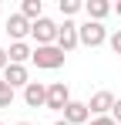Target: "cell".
Here are the masks:
<instances>
[{
  "instance_id": "obj_19",
  "label": "cell",
  "mask_w": 121,
  "mask_h": 125,
  "mask_svg": "<svg viewBox=\"0 0 121 125\" xmlns=\"http://www.w3.org/2000/svg\"><path fill=\"white\" fill-rule=\"evenodd\" d=\"M111 118H114V122L121 125V98H118V102H114V108H111Z\"/></svg>"
},
{
  "instance_id": "obj_4",
  "label": "cell",
  "mask_w": 121,
  "mask_h": 125,
  "mask_svg": "<svg viewBox=\"0 0 121 125\" xmlns=\"http://www.w3.org/2000/svg\"><path fill=\"white\" fill-rule=\"evenodd\" d=\"M71 102H74V98H71V91H67L64 81H51L47 84V108H51V112H64Z\"/></svg>"
},
{
  "instance_id": "obj_7",
  "label": "cell",
  "mask_w": 121,
  "mask_h": 125,
  "mask_svg": "<svg viewBox=\"0 0 121 125\" xmlns=\"http://www.w3.org/2000/svg\"><path fill=\"white\" fill-rule=\"evenodd\" d=\"M114 102H118V98H114L111 91H94V95H91V102H87V108H91V115H94V118H101V115H111Z\"/></svg>"
},
{
  "instance_id": "obj_18",
  "label": "cell",
  "mask_w": 121,
  "mask_h": 125,
  "mask_svg": "<svg viewBox=\"0 0 121 125\" xmlns=\"http://www.w3.org/2000/svg\"><path fill=\"white\" fill-rule=\"evenodd\" d=\"M7 68H10V58H7V51H3V47H0V74H3V71H7Z\"/></svg>"
},
{
  "instance_id": "obj_12",
  "label": "cell",
  "mask_w": 121,
  "mask_h": 125,
  "mask_svg": "<svg viewBox=\"0 0 121 125\" xmlns=\"http://www.w3.org/2000/svg\"><path fill=\"white\" fill-rule=\"evenodd\" d=\"M7 58H10V64H24V61H30V58H34V47H27L24 41H17V44H10Z\"/></svg>"
},
{
  "instance_id": "obj_2",
  "label": "cell",
  "mask_w": 121,
  "mask_h": 125,
  "mask_svg": "<svg viewBox=\"0 0 121 125\" xmlns=\"http://www.w3.org/2000/svg\"><path fill=\"white\" fill-rule=\"evenodd\" d=\"M57 31H60V24H54L51 17H40V21H34V24H30V37L37 41V47L57 44Z\"/></svg>"
},
{
  "instance_id": "obj_3",
  "label": "cell",
  "mask_w": 121,
  "mask_h": 125,
  "mask_svg": "<svg viewBox=\"0 0 121 125\" xmlns=\"http://www.w3.org/2000/svg\"><path fill=\"white\" fill-rule=\"evenodd\" d=\"M78 31H81V44L84 47H101V44H108V37H111L104 31V24H98V21H84Z\"/></svg>"
},
{
  "instance_id": "obj_24",
  "label": "cell",
  "mask_w": 121,
  "mask_h": 125,
  "mask_svg": "<svg viewBox=\"0 0 121 125\" xmlns=\"http://www.w3.org/2000/svg\"><path fill=\"white\" fill-rule=\"evenodd\" d=\"M118 61H121V54H118Z\"/></svg>"
},
{
  "instance_id": "obj_8",
  "label": "cell",
  "mask_w": 121,
  "mask_h": 125,
  "mask_svg": "<svg viewBox=\"0 0 121 125\" xmlns=\"http://www.w3.org/2000/svg\"><path fill=\"white\" fill-rule=\"evenodd\" d=\"M24 102L30 105V108H47V84L30 81L27 88H24Z\"/></svg>"
},
{
  "instance_id": "obj_15",
  "label": "cell",
  "mask_w": 121,
  "mask_h": 125,
  "mask_svg": "<svg viewBox=\"0 0 121 125\" xmlns=\"http://www.w3.org/2000/svg\"><path fill=\"white\" fill-rule=\"evenodd\" d=\"M10 105H14V88L3 81L0 84V108H10Z\"/></svg>"
},
{
  "instance_id": "obj_25",
  "label": "cell",
  "mask_w": 121,
  "mask_h": 125,
  "mask_svg": "<svg viewBox=\"0 0 121 125\" xmlns=\"http://www.w3.org/2000/svg\"><path fill=\"white\" fill-rule=\"evenodd\" d=\"M0 125H3V122H0Z\"/></svg>"
},
{
  "instance_id": "obj_6",
  "label": "cell",
  "mask_w": 121,
  "mask_h": 125,
  "mask_svg": "<svg viewBox=\"0 0 121 125\" xmlns=\"http://www.w3.org/2000/svg\"><path fill=\"white\" fill-rule=\"evenodd\" d=\"M60 118L67 125H87L91 122V108H87V102H71L64 112H60Z\"/></svg>"
},
{
  "instance_id": "obj_23",
  "label": "cell",
  "mask_w": 121,
  "mask_h": 125,
  "mask_svg": "<svg viewBox=\"0 0 121 125\" xmlns=\"http://www.w3.org/2000/svg\"><path fill=\"white\" fill-rule=\"evenodd\" d=\"M0 84H3V74H0Z\"/></svg>"
},
{
  "instance_id": "obj_9",
  "label": "cell",
  "mask_w": 121,
  "mask_h": 125,
  "mask_svg": "<svg viewBox=\"0 0 121 125\" xmlns=\"http://www.w3.org/2000/svg\"><path fill=\"white\" fill-rule=\"evenodd\" d=\"M7 34L14 37V44H17V41H24V37L30 34V21H27L20 10H17V14H10V17H7Z\"/></svg>"
},
{
  "instance_id": "obj_14",
  "label": "cell",
  "mask_w": 121,
  "mask_h": 125,
  "mask_svg": "<svg viewBox=\"0 0 121 125\" xmlns=\"http://www.w3.org/2000/svg\"><path fill=\"white\" fill-rule=\"evenodd\" d=\"M57 7H60V14H64V21H67V17H74L78 10H84V3H81V0H60Z\"/></svg>"
},
{
  "instance_id": "obj_10",
  "label": "cell",
  "mask_w": 121,
  "mask_h": 125,
  "mask_svg": "<svg viewBox=\"0 0 121 125\" xmlns=\"http://www.w3.org/2000/svg\"><path fill=\"white\" fill-rule=\"evenodd\" d=\"M3 81L10 84V88H27V84H30V74H27L24 64H10V68L3 71Z\"/></svg>"
},
{
  "instance_id": "obj_22",
  "label": "cell",
  "mask_w": 121,
  "mask_h": 125,
  "mask_svg": "<svg viewBox=\"0 0 121 125\" xmlns=\"http://www.w3.org/2000/svg\"><path fill=\"white\" fill-rule=\"evenodd\" d=\"M17 125H30V122H17Z\"/></svg>"
},
{
  "instance_id": "obj_17",
  "label": "cell",
  "mask_w": 121,
  "mask_h": 125,
  "mask_svg": "<svg viewBox=\"0 0 121 125\" xmlns=\"http://www.w3.org/2000/svg\"><path fill=\"white\" fill-rule=\"evenodd\" d=\"M87 125H118V122H114L111 115H101V118H91V122H87Z\"/></svg>"
},
{
  "instance_id": "obj_20",
  "label": "cell",
  "mask_w": 121,
  "mask_h": 125,
  "mask_svg": "<svg viewBox=\"0 0 121 125\" xmlns=\"http://www.w3.org/2000/svg\"><path fill=\"white\" fill-rule=\"evenodd\" d=\"M114 14H118V17H121V0H118V3H114Z\"/></svg>"
},
{
  "instance_id": "obj_11",
  "label": "cell",
  "mask_w": 121,
  "mask_h": 125,
  "mask_svg": "<svg viewBox=\"0 0 121 125\" xmlns=\"http://www.w3.org/2000/svg\"><path fill=\"white\" fill-rule=\"evenodd\" d=\"M111 10H114V3H108V0H87V3H84V14H87V21H98V24L104 21Z\"/></svg>"
},
{
  "instance_id": "obj_16",
  "label": "cell",
  "mask_w": 121,
  "mask_h": 125,
  "mask_svg": "<svg viewBox=\"0 0 121 125\" xmlns=\"http://www.w3.org/2000/svg\"><path fill=\"white\" fill-rule=\"evenodd\" d=\"M108 44H111V51H114V54H121V27L111 34V37H108Z\"/></svg>"
},
{
  "instance_id": "obj_21",
  "label": "cell",
  "mask_w": 121,
  "mask_h": 125,
  "mask_svg": "<svg viewBox=\"0 0 121 125\" xmlns=\"http://www.w3.org/2000/svg\"><path fill=\"white\" fill-rule=\"evenodd\" d=\"M54 125H67V122H64V118H57V122H54Z\"/></svg>"
},
{
  "instance_id": "obj_1",
  "label": "cell",
  "mask_w": 121,
  "mask_h": 125,
  "mask_svg": "<svg viewBox=\"0 0 121 125\" xmlns=\"http://www.w3.org/2000/svg\"><path fill=\"white\" fill-rule=\"evenodd\" d=\"M64 51H60L57 44H47V47H34V58L30 61L37 64V68H44V71H57L60 64H64Z\"/></svg>"
},
{
  "instance_id": "obj_5",
  "label": "cell",
  "mask_w": 121,
  "mask_h": 125,
  "mask_svg": "<svg viewBox=\"0 0 121 125\" xmlns=\"http://www.w3.org/2000/svg\"><path fill=\"white\" fill-rule=\"evenodd\" d=\"M81 24H74V21H64L60 24V31H57V47L64 51V54H71L74 47H81V31H78Z\"/></svg>"
},
{
  "instance_id": "obj_13",
  "label": "cell",
  "mask_w": 121,
  "mask_h": 125,
  "mask_svg": "<svg viewBox=\"0 0 121 125\" xmlns=\"http://www.w3.org/2000/svg\"><path fill=\"white\" fill-rule=\"evenodd\" d=\"M20 14L34 24V21H40V17H44V3H40V0H24V3H20Z\"/></svg>"
}]
</instances>
